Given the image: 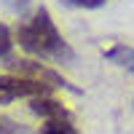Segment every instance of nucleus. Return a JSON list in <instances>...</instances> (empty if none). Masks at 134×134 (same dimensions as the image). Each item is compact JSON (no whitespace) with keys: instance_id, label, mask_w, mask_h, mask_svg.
<instances>
[{"instance_id":"f03ea898","label":"nucleus","mask_w":134,"mask_h":134,"mask_svg":"<svg viewBox=\"0 0 134 134\" xmlns=\"http://www.w3.org/2000/svg\"><path fill=\"white\" fill-rule=\"evenodd\" d=\"M51 91L48 83L35 81V78L24 75H0V105H8L19 97H46Z\"/></svg>"},{"instance_id":"20e7f679","label":"nucleus","mask_w":134,"mask_h":134,"mask_svg":"<svg viewBox=\"0 0 134 134\" xmlns=\"http://www.w3.org/2000/svg\"><path fill=\"white\" fill-rule=\"evenodd\" d=\"M30 110H32L35 115L46 118V121H72L70 110H67L62 102L51 99L48 94H46V97H32V99H30Z\"/></svg>"},{"instance_id":"39448f33","label":"nucleus","mask_w":134,"mask_h":134,"mask_svg":"<svg viewBox=\"0 0 134 134\" xmlns=\"http://www.w3.org/2000/svg\"><path fill=\"white\" fill-rule=\"evenodd\" d=\"M105 59L113 62V64H118V67H124V70H129V72H134V48L131 46L118 43V46H113V48L105 51Z\"/></svg>"},{"instance_id":"f257e3e1","label":"nucleus","mask_w":134,"mask_h":134,"mask_svg":"<svg viewBox=\"0 0 134 134\" xmlns=\"http://www.w3.org/2000/svg\"><path fill=\"white\" fill-rule=\"evenodd\" d=\"M16 40L24 51L35 54L40 59H54V62L75 59V51L62 38V32L57 30V24H54V19L46 8H38L27 21H21L16 30Z\"/></svg>"},{"instance_id":"9d476101","label":"nucleus","mask_w":134,"mask_h":134,"mask_svg":"<svg viewBox=\"0 0 134 134\" xmlns=\"http://www.w3.org/2000/svg\"><path fill=\"white\" fill-rule=\"evenodd\" d=\"M5 3H8V8H11V11L21 14V11H24V8L30 5V0H5Z\"/></svg>"},{"instance_id":"423d86ee","label":"nucleus","mask_w":134,"mask_h":134,"mask_svg":"<svg viewBox=\"0 0 134 134\" xmlns=\"http://www.w3.org/2000/svg\"><path fill=\"white\" fill-rule=\"evenodd\" d=\"M40 134H78L72 121H46Z\"/></svg>"},{"instance_id":"1a4fd4ad","label":"nucleus","mask_w":134,"mask_h":134,"mask_svg":"<svg viewBox=\"0 0 134 134\" xmlns=\"http://www.w3.org/2000/svg\"><path fill=\"white\" fill-rule=\"evenodd\" d=\"M0 134H21V129H19L11 118H3V115H0Z\"/></svg>"},{"instance_id":"0eeeda50","label":"nucleus","mask_w":134,"mask_h":134,"mask_svg":"<svg viewBox=\"0 0 134 134\" xmlns=\"http://www.w3.org/2000/svg\"><path fill=\"white\" fill-rule=\"evenodd\" d=\"M11 48H14V35L5 24H0V59H8Z\"/></svg>"},{"instance_id":"7ed1b4c3","label":"nucleus","mask_w":134,"mask_h":134,"mask_svg":"<svg viewBox=\"0 0 134 134\" xmlns=\"http://www.w3.org/2000/svg\"><path fill=\"white\" fill-rule=\"evenodd\" d=\"M8 64H11V70H16L19 75H24V78H35V81H43V83H48V86L67 88V91H75V94H78V88H75V86H70L62 75H57L54 70H48V67H43V64H38V62L19 59V62H8Z\"/></svg>"},{"instance_id":"6e6552de","label":"nucleus","mask_w":134,"mask_h":134,"mask_svg":"<svg viewBox=\"0 0 134 134\" xmlns=\"http://www.w3.org/2000/svg\"><path fill=\"white\" fill-rule=\"evenodd\" d=\"M62 3L72 5V8H99V5H105L107 0H62Z\"/></svg>"}]
</instances>
